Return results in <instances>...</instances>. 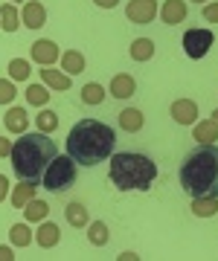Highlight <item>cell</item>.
I'll return each instance as SVG.
<instances>
[{
    "mask_svg": "<svg viewBox=\"0 0 218 261\" xmlns=\"http://www.w3.org/2000/svg\"><path fill=\"white\" fill-rule=\"evenodd\" d=\"M134 90H137V82L128 73L114 75V82H111V96L114 99H128V96H134Z\"/></svg>",
    "mask_w": 218,
    "mask_h": 261,
    "instance_id": "7c38bea8",
    "label": "cell"
},
{
    "mask_svg": "<svg viewBox=\"0 0 218 261\" xmlns=\"http://www.w3.org/2000/svg\"><path fill=\"white\" fill-rule=\"evenodd\" d=\"M20 20H23L29 29H41L44 23H47V9L41 6L38 0H32V3H27V6H23V12H20Z\"/></svg>",
    "mask_w": 218,
    "mask_h": 261,
    "instance_id": "30bf717a",
    "label": "cell"
},
{
    "mask_svg": "<svg viewBox=\"0 0 218 261\" xmlns=\"http://www.w3.org/2000/svg\"><path fill=\"white\" fill-rule=\"evenodd\" d=\"M192 212L198 218H212L218 212V197H195L192 200Z\"/></svg>",
    "mask_w": 218,
    "mask_h": 261,
    "instance_id": "ac0fdd59",
    "label": "cell"
},
{
    "mask_svg": "<svg viewBox=\"0 0 218 261\" xmlns=\"http://www.w3.org/2000/svg\"><path fill=\"white\" fill-rule=\"evenodd\" d=\"M58 238H61V232H58V226L56 224H50L47 218H44V224L38 226V235H35V241L44 247V250H50V247H56Z\"/></svg>",
    "mask_w": 218,
    "mask_h": 261,
    "instance_id": "4fadbf2b",
    "label": "cell"
},
{
    "mask_svg": "<svg viewBox=\"0 0 218 261\" xmlns=\"http://www.w3.org/2000/svg\"><path fill=\"white\" fill-rule=\"evenodd\" d=\"M9 151H12V142L0 137V157H9Z\"/></svg>",
    "mask_w": 218,
    "mask_h": 261,
    "instance_id": "d6a6232c",
    "label": "cell"
},
{
    "mask_svg": "<svg viewBox=\"0 0 218 261\" xmlns=\"http://www.w3.org/2000/svg\"><path fill=\"white\" fill-rule=\"evenodd\" d=\"M160 15H163V23H169V27L183 23L186 20V0H166Z\"/></svg>",
    "mask_w": 218,
    "mask_h": 261,
    "instance_id": "8fae6325",
    "label": "cell"
},
{
    "mask_svg": "<svg viewBox=\"0 0 218 261\" xmlns=\"http://www.w3.org/2000/svg\"><path fill=\"white\" fill-rule=\"evenodd\" d=\"M125 15L131 23H152L157 18V0H131L125 6Z\"/></svg>",
    "mask_w": 218,
    "mask_h": 261,
    "instance_id": "52a82bcc",
    "label": "cell"
},
{
    "mask_svg": "<svg viewBox=\"0 0 218 261\" xmlns=\"http://www.w3.org/2000/svg\"><path fill=\"white\" fill-rule=\"evenodd\" d=\"M111 183L119 192H149L157 177V166L152 157L140 151H119L111 157Z\"/></svg>",
    "mask_w": 218,
    "mask_h": 261,
    "instance_id": "277c9868",
    "label": "cell"
},
{
    "mask_svg": "<svg viewBox=\"0 0 218 261\" xmlns=\"http://www.w3.org/2000/svg\"><path fill=\"white\" fill-rule=\"evenodd\" d=\"M9 75L15 79V82H27L29 79V61H23V58H12L9 61Z\"/></svg>",
    "mask_w": 218,
    "mask_h": 261,
    "instance_id": "4316f807",
    "label": "cell"
},
{
    "mask_svg": "<svg viewBox=\"0 0 218 261\" xmlns=\"http://www.w3.org/2000/svg\"><path fill=\"white\" fill-rule=\"evenodd\" d=\"M35 122H38V130H41V134H53V130L58 128V116H56L53 111H41Z\"/></svg>",
    "mask_w": 218,
    "mask_h": 261,
    "instance_id": "f546056e",
    "label": "cell"
},
{
    "mask_svg": "<svg viewBox=\"0 0 218 261\" xmlns=\"http://www.w3.org/2000/svg\"><path fill=\"white\" fill-rule=\"evenodd\" d=\"M212 122H215V128H218V111H215V113H212Z\"/></svg>",
    "mask_w": 218,
    "mask_h": 261,
    "instance_id": "8d00e7d4",
    "label": "cell"
},
{
    "mask_svg": "<svg viewBox=\"0 0 218 261\" xmlns=\"http://www.w3.org/2000/svg\"><path fill=\"white\" fill-rule=\"evenodd\" d=\"M172 119L180 122V125H192V122L198 119V105L192 102V99H178V102L172 105Z\"/></svg>",
    "mask_w": 218,
    "mask_h": 261,
    "instance_id": "ba28073f",
    "label": "cell"
},
{
    "mask_svg": "<svg viewBox=\"0 0 218 261\" xmlns=\"http://www.w3.org/2000/svg\"><path fill=\"white\" fill-rule=\"evenodd\" d=\"M23 215H27V221H44L50 215V206L44 203V200H35V197H32V200L23 206Z\"/></svg>",
    "mask_w": 218,
    "mask_h": 261,
    "instance_id": "cb8c5ba5",
    "label": "cell"
},
{
    "mask_svg": "<svg viewBox=\"0 0 218 261\" xmlns=\"http://www.w3.org/2000/svg\"><path fill=\"white\" fill-rule=\"evenodd\" d=\"M195 140H198L201 145H207V142H215V140H218V128H215V122H212V119L198 122V125H195Z\"/></svg>",
    "mask_w": 218,
    "mask_h": 261,
    "instance_id": "d6986e66",
    "label": "cell"
},
{
    "mask_svg": "<svg viewBox=\"0 0 218 261\" xmlns=\"http://www.w3.org/2000/svg\"><path fill=\"white\" fill-rule=\"evenodd\" d=\"M41 79H44V84L53 87V90H67V87H70V75L58 73V70H50V67L41 70Z\"/></svg>",
    "mask_w": 218,
    "mask_h": 261,
    "instance_id": "e0dca14e",
    "label": "cell"
},
{
    "mask_svg": "<svg viewBox=\"0 0 218 261\" xmlns=\"http://www.w3.org/2000/svg\"><path fill=\"white\" fill-rule=\"evenodd\" d=\"M102 99H105V90L99 87V84H85L82 87V102L85 105H102Z\"/></svg>",
    "mask_w": 218,
    "mask_h": 261,
    "instance_id": "484cf974",
    "label": "cell"
},
{
    "mask_svg": "<svg viewBox=\"0 0 218 261\" xmlns=\"http://www.w3.org/2000/svg\"><path fill=\"white\" fill-rule=\"evenodd\" d=\"M15 255H12V250L9 247H0V261H12Z\"/></svg>",
    "mask_w": 218,
    "mask_h": 261,
    "instance_id": "d590c367",
    "label": "cell"
},
{
    "mask_svg": "<svg viewBox=\"0 0 218 261\" xmlns=\"http://www.w3.org/2000/svg\"><path fill=\"white\" fill-rule=\"evenodd\" d=\"M154 56V44L149 41V38H137L131 44V58L134 61H149V58Z\"/></svg>",
    "mask_w": 218,
    "mask_h": 261,
    "instance_id": "44dd1931",
    "label": "cell"
},
{
    "mask_svg": "<svg viewBox=\"0 0 218 261\" xmlns=\"http://www.w3.org/2000/svg\"><path fill=\"white\" fill-rule=\"evenodd\" d=\"M6 195H9V180H6L3 174H0V200H3Z\"/></svg>",
    "mask_w": 218,
    "mask_h": 261,
    "instance_id": "836d02e7",
    "label": "cell"
},
{
    "mask_svg": "<svg viewBox=\"0 0 218 261\" xmlns=\"http://www.w3.org/2000/svg\"><path fill=\"white\" fill-rule=\"evenodd\" d=\"M15 99V87L12 82H0V105H9Z\"/></svg>",
    "mask_w": 218,
    "mask_h": 261,
    "instance_id": "4dcf8cb0",
    "label": "cell"
},
{
    "mask_svg": "<svg viewBox=\"0 0 218 261\" xmlns=\"http://www.w3.org/2000/svg\"><path fill=\"white\" fill-rule=\"evenodd\" d=\"M93 3H96V6H102V9H114L119 0H93Z\"/></svg>",
    "mask_w": 218,
    "mask_h": 261,
    "instance_id": "e575fe53",
    "label": "cell"
},
{
    "mask_svg": "<svg viewBox=\"0 0 218 261\" xmlns=\"http://www.w3.org/2000/svg\"><path fill=\"white\" fill-rule=\"evenodd\" d=\"M0 27L6 29V32H15V29L20 27V18H18V9L12 6V3H6V6H0Z\"/></svg>",
    "mask_w": 218,
    "mask_h": 261,
    "instance_id": "603a6c76",
    "label": "cell"
},
{
    "mask_svg": "<svg viewBox=\"0 0 218 261\" xmlns=\"http://www.w3.org/2000/svg\"><path fill=\"white\" fill-rule=\"evenodd\" d=\"M87 241L93 244V247H105L108 244V226L102 221H93V224L87 226Z\"/></svg>",
    "mask_w": 218,
    "mask_h": 261,
    "instance_id": "d4e9b609",
    "label": "cell"
},
{
    "mask_svg": "<svg viewBox=\"0 0 218 261\" xmlns=\"http://www.w3.org/2000/svg\"><path fill=\"white\" fill-rule=\"evenodd\" d=\"M195 3H207V0H195Z\"/></svg>",
    "mask_w": 218,
    "mask_h": 261,
    "instance_id": "74e56055",
    "label": "cell"
},
{
    "mask_svg": "<svg viewBox=\"0 0 218 261\" xmlns=\"http://www.w3.org/2000/svg\"><path fill=\"white\" fill-rule=\"evenodd\" d=\"M9 157H12L15 177L20 183H35L38 186L41 177H44V171H47V166L58 157V148L47 134H41V130L29 134V130H23L20 140L12 142Z\"/></svg>",
    "mask_w": 218,
    "mask_h": 261,
    "instance_id": "7a4b0ae2",
    "label": "cell"
},
{
    "mask_svg": "<svg viewBox=\"0 0 218 261\" xmlns=\"http://www.w3.org/2000/svg\"><path fill=\"white\" fill-rule=\"evenodd\" d=\"M64 218L70 226H87V209L82 203H70L64 206Z\"/></svg>",
    "mask_w": 218,
    "mask_h": 261,
    "instance_id": "ffe728a7",
    "label": "cell"
},
{
    "mask_svg": "<svg viewBox=\"0 0 218 261\" xmlns=\"http://www.w3.org/2000/svg\"><path fill=\"white\" fill-rule=\"evenodd\" d=\"M142 113L137 111V108H125L123 113H119V128L128 130V134H137V130L142 128Z\"/></svg>",
    "mask_w": 218,
    "mask_h": 261,
    "instance_id": "9a60e30c",
    "label": "cell"
},
{
    "mask_svg": "<svg viewBox=\"0 0 218 261\" xmlns=\"http://www.w3.org/2000/svg\"><path fill=\"white\" fill-rule=\"evenodd\" d=\"M9 235H12V244H18V247H29L32 244V232H29L27 224H15Z\"/></svg>",
    "mask_w": 218,
    "mask_h": 261,
    "instance_id": "83f0119b",
    "label": "cell"
},
{
    "mask_svg": "<svg viewBox=\"0 0 218 261\" xmlns=\"http://www.w3.org/2000/svg\"><path fill=\"white\" fill-rule=\"evenodd\" d=\"M32 58H35L41 67H50L53 61H58L61 56H58V47L53 44V41H44V38H41V41L32 44Z\"/></svg>",
    "mask_w": 218,
    "mask_h": 261,
    "instance_id": "9c48e42d",
    "label": "cell"
},
{
    "mask_svg": "<svg viewBox=\"0 0 218 261\" xmlns=\"http://www.w3.org/2000/svg\"><path fill=\"white\" fill-rule=\"evenodd\" d=\"M47 99H50V93H47V87H41V84H29L27 87V102L29 105H47Z\"/></svg>",
    "mask_w": 218,
    "mask_h": 261,
    "instance_id": "f1b7e54d",
    "label": "cell"
},
{
    "mask_svg": "<svg viewBox=\"0 0 218 261\" xmlns=\"http://www.w3.org/2000/svg\"><path fill=\"white\" fill-rule=\"evenodd\" d=\"M61 67H64L67 75H79L85 70V56L76 53V49H67L64 56H61Z\"/></svg>",
    "mask_w": 218,
    "mask_h": 261,
    "instance_id": "2e32d148",
    "label": "cell"
},
{
    "mask_svg": "<svg viewBox=\"0 0 218 261\" xmlns=\"http://www.w3.org/2000/svg\"><path fill=\"white\" fill-rule=\"evenodd\" d=\"M76 183V160L70 157H56L53 163L47 166L44 171V177H41V186L47 189V192H67V189Z\"/></svg>",
    "mask_w": 218,
    "mask_h": 261,
    "instance_id": "5b68a950",
    "label": "cell"
},
{
    "mask_svg": "<svg viewBox=\"0 0 218 261\" xmlns=\"http://www.w3.org/2000/svg\"><path fill=\"white\" fill-rule=\"evenodd\" d=\"M116 130L99 119H79L67 134V154L76 160V166H99L114 154Z\"/></svg>",
    "mask_w": 218,
    "mask_h": 261,
    "instance_id": "6da1fadb",
    "label": "cell"
},
{
    "mask_svg": "<svg viewBox=\"0 0 218 261\" xmlns=\"http://www.w3.org/2000/svg\"><path fill=\"white\" fill-rule=\"evenodd\" d=\"M27 125H29V116H27V111L23 108H12L9 113H6V130H12V134H23L27 130Z\"/></svg>",
    "mask_w": 218,
    "mask_h": 261,
    "instance_id": "5bb4252c",
    "label": "cell"
},
{
    "mask_svg": "<svg viewBox=\"0 0 218 261\" xmlns=\"http://www.w3.org/2000/svg\"><path fill=\"white\" fill-rule=\"evenodd\" d=\"M32 197H35V183H20V186L15 189V195H12V206H15V209H23Z\"/></svg>",
    "mask_w": 218,
    "mask_h": 261,
    "instance_id": "7402d4cb",
    "label": "cell"
},
{
    "mask_svg": "<svg viewBox=\"0 0 218 261\" xmlns=\"http://www.w3.org/2000/svg\"><path fill=\"white\" fill-rule=\"evenodd\" d=\"M212 44H215V35L209 29L195 27V29H186V35H183V53L189 58H204Z\"/></svg>",
    "mask_w": 218,
    "mask_h": 261,
    "instance_id": "8992f818",
    "label": "cell"
},
{
    "mask_svg": "<svg viewBox=\"0 0 218 261\" xmlns=\"http://www.w3.org/2000/svg\"><path fill=\"white\" fill-rule=\"evenodd\" d=\"M180 186L192 197H218V145L192 148L180 163Z\"/></svg>",
    "mask_w": 218,
    "mask_h": 261,
    "instance_id": "3957f363",
    "label": "cell"
},
{
    "mask_svg": "<svg viewBox=\"0 0 218 261\" xmlns=\"http://www.w3.org/2000/svg\"><path fill=\"white\" fill-rule=\"evenodd\" d=\"M201 15H204V20H209V23H218V3H207Z\"/></svg>",
    "mask_w": 218,
    "mask_h": 261,
    "instance_id": "1f68e13d",
    "label": "cell"
}]
</instances>
